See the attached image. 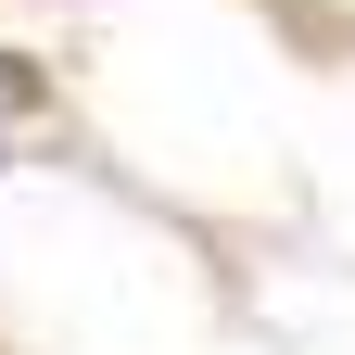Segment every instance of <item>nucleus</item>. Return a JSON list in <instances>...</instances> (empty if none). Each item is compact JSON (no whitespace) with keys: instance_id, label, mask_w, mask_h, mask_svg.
I'll return each mask as SVG.
<instances>
[{"instance_id":"nucleus-1","label":"nucleus","mask_w":355,"mask_h":355,"mask_svg":"<svg viewBox=\"0 0 355 355\" xmlns=\"http://www.w3.org/2000/svg\"><path fill=\"white\" fill-rule=\"evenodd\" d=\"M13 114H38V76H26V64H0V127H13Z\"/></svg>"}]
</instances>
